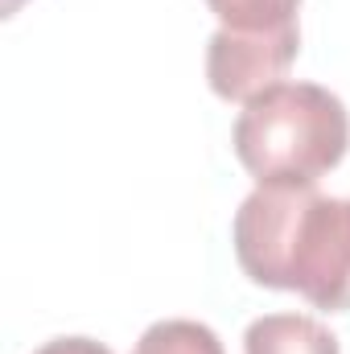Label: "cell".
Listing matches in <instances>:
<instances>
[{"instance_id": "obj_1", "label": "cell", "mask_w": 350, "mask_h": 354, "mask_svg": "<svg viewBox=\"0 0 350 354\" xmlns=\"http://www.w3.org/2000/svg\"><path fill=\"white\" fill-rule=\"evenodd\" d=\"M239 268L280 292H301L313 309H350V198L317 185H256L231 227Z\"/></svg>"}, {"instance_id": "obj_4", "label": "cell", "mask_w": 350, "mask_h": 354, "mask_svg": "<svg viewBox=\"0 0 350 354\" xmlns=\"http://www.w3.org/2000/svg\"><path fill=\"white\" fill-rule=\"evenodd\" d=\"M243 354H342L338 338L305 313H264L243 334Z\"/></svg>"}, {"instance_id": "obj_2", "label": "cell", "mask_w": 350, "mask_h": 354, "mask_svg": "<svg viewBox=\"0 0 350 354\" xmlns=\"http://www.w3.org/2000/svg\"><path fill=\"white\" fill-rule=\"evenodd\" d=\"M235 157L260 185H317L350 149L347 103L317 83H276L243 103Z\"/></svg>"}, {"instance_id": "obj_5", "label": "cell", "mask_w": 350, "mask_h": 354, "mask_svg": "<svg viewBox=\"0 0 350 354\" xmlns=\"http://www.w3.org/2000/svg\"><path fill=\"white\" fill-rule=\"evenodd\" d=\"M132 354H223V342L202 322L165 317V322H153L140 334V342L132 346Z\"/></svg>"}, {"instance_id": "obj_7", "label": "cell", "mask_w": 350, "mask_h": 354, "mask_svg": "<svg viewBox=\"0 0 350 354\" xmlns=\"http://www.w3.org/2000/svg\"><path fill=\"white\" fill-rule=\"evenodd\" d=\"M33 354H111V346H103L95 338H54Z\"/></svg>"}, {"instance_id": "obj_3", "label": "cell", "mask_w": 350, "mask_h": 354, "mask_svg": "<svg viewBox=\"0 0 350 354\" xmlns=\"http://www.w3.org/2000/svg\"><path fill=\"white\" fill-rule=\"evenodd\" d=\"M301 29L297 21H284L276 29H219L206 46V79L210 91L227 103H248L260 91L284 83V71L297 62Z\"/></svg>"}, {"instance_id": "obj_6", "label": "cell", "mask_w": 350, "mask_h": 354, "mask_svg": "<svg viewBox=\"0 0 350 354\" xmlns=\"http://www.w3.org/2000/svg\"><path fill=\"white\" fill-rule=\"evenodd\" d=\"M206 4L223 21V29L256 33V29H276L284 21H297L301 0H206Z\"/></svg>"}]
</instances>
